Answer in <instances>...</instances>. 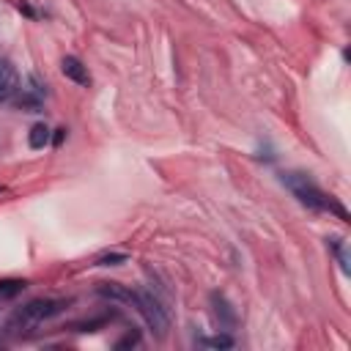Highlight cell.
Wrapping results in <instances>:
<instances>
[{
	"mask_svg": "<svg viewBox=\"0 0 351 351\" xmlns=\"http://www.w3.org/2000/svg\"><path fill=\"white\" fill-rule=\"evenodd\" d=\"M96 293L101 299H110V302H123V304H132L134 307V299H137V291H129L126 285L121 282H101L96 288Z\"/></svg>",
	"mask_w": 351,
	"mask_h": 351,
	"instance_id": "ba28073f",
	"label": "cell"
},
{
	"mask_svg": "<svg viewBox=\"0 0 351 351\" xmlns=\"http://www.w3.org/2000/svg\"><path fill=\"white\" fill-rule=\"evenodd\" d=\"M134 310L145 318V324H148V329L162 340V337H167V332H170V313H167V307L162 304V299L156 296V293H148V291H137V299H134Z\"/></svg>",
	"mask_w": 351,
	"mask_h": 351,
	"instance_id": "3957f363",
	"label": "cell"
},
{
	"mask_svg": "<svg viewBox=\"0 0 351 351\" xmlns=\"http://www.w3.org/2000/svg\"><path fill=\"white\" fill-rule=\"evenodd\" d=\"M66 304H69V302H63V299H33V302L22 304L19 310H14V315L8 318V326H5V329H8V335L27 332V329L38 326L41 321H47V318L63 313Z\"/></svg>",
	"mask_w": 351,
	"mask_h": 351,
	"instance_id": "7a4b0ae2",
	"label": "cell"
},
{
	"mask_svg": "<svg viewBox=\"0 0 351 351\" xmlns=\"http://www.w3.org/2000/svg\"><path fill=\"white\" fill-rule=\"evenodd\" d=\"M233 335H228V332H222V335H211V337H200V346H206V348H233Z\"/></svg>",
	"mask_w": 351,
	"mask_h": 351,
	"instance_id": "30bf717a",
	"label": "cell"
},
{
	"mask_svg": "<svg viewBox=\"0 0 351 351\" xmlns=\"http://www.w3.org/2000/svg\"><path fill=\"white\" fill-rule=\"evenodd\" d=\"M63 137H66V129L60 126V129H55V134H52V140H49V143H52V145H60V143H63Z\"/></svg>",
	"mask_w": 351,
	"mask_h": 351,
	"instance_id": "9a60e30c",
	"label": "cell"
},
{
	"mask_svg": "<svg viewBox=\"0 0 351 351\" xmlns=\"http://www.w3.org/2000/svg\"><path fill=\"white\" fill-rule=\"evenodd\" d=\"M52 129L47 126V123H36L33 129H30V134H27V145L30 148H44V145H49V140H52V134H49Z\"/></svg>",
	"mask_w": 351,
	"mask_h": 351,
	"instance_id": "9c48e42d",
	"label": "cell"
},
{
	"mask_svg": "<svg viewBox=\"0 0 351 351\" xmlns=\"http://www.w3.org/2000/svg\"><path fill=\"white\" fill-rule=\"evenodd\" d=\"M25 280H0V299H11L25 291Z\"/></svg>",
	"mask_w": 351,
	"mask_h": 351,
	"instance_id": "7c38bea8",
	"label": "cell"
},
{
	"mask_svg": "<svg viewBox=\"0 0 351 351\" xmlns=\"http://www.w3.org/2000/svg\"><path fill=\"white\" fill-rule=\"evenodd\" d=\"M19 11H25V14H27V16H36V11H33V8H30V5H27V3H19Z\"/></svg>",
	"mask_w": 351,
	"mask_h": 351,
	"instance_id": "2e32d148",
	"label": "cell"
},
{
	"mask_svg": "<svg viewBox=\"0 0 351 351\" xmlns=\"http://www.w3.org/2000/svg\"><path fill=\"white\" fill-rule=\"evenodd\" d=\"M282 184L293 192V197H296L302 206H307V208H313V211H335L340 219H348L346 208H343L340 203H335L310 176H304V173H282Z\"/></svg>",
	"mask_w": 351,
	"mask_h": 351,
	"instance_id": "6da1fadb",
	"label": "cell"
},
{
	"mask_svg": "<svg viewBox=\"0 0 351 351\" xmlns=\"http://www.w3.org/2000/svg\"><path fill=\"white\" fill-rule=\"evenodd\" d=\"M126 261H129L126 252H107L96 261V266H118V263H126Z\"/></svg>",
	"mask_w": 351,
	"mask_h": 351,
	"instance_id": "4fadbf2b",
	"label": "cell"
},
{
	"mask_svg": "<svg viewBox=\"0 0 351 351\" xmlns=\"http://www.w3.org/2000/svg\"><path fill=\"white\" fill-rule=\"evenodd\" d=\"M137 343H140V332H137V329H132V332H126V335L115 343V348L121 351V348H132V346H137Z\"/></svg>",
	"mask_w": 351,
	"mask_h": 351,
	"instance_id": "5bb4252c",
	"label": "cell"
},
{
	"mask_svg": "<svg viewBox=\"0 0 351 351\" xmlns=\"http://www.w3.org/2000/svg\"><path fill=\"white\" fill-rule=\"evenodd\" d=\"M44 96H47V85L36 74H30V88H19V93L14 96V107L25 112H41Z\"/></svg>",
	"mask_w": 351,
	"mask_h": 351,
	"instance_id": "277c9868",
	"label": "cell"
},
{
	"mask_svg": "<svg viewBox=\"0 0 351 351\" xmlns=\"http://www.w3.org/2000/svg\"><path fill=\"white\" fill-rule=\"evenodd\" d=\"M19 74L11 63H0V104L14 101V96L19 93Z\"/></svg>",
	"mask_w": 351,
	"mask_h": 351,
	"instance_id": "8992f818",
	"label": "cell"
},
{
	"mask_svg": "<svg viewBox=\"0 0 351 351\" xmlns=\"http://www.w3.org/2000/svg\"><path fill=\"white\" fill-rule=\"evenodd\" d=\"M208 302H211V313H214V321L219 324V329L230 332V329L236 326L239 315H236L233 304L228 302V296H225V293H219V291H214V293L208 296Z\"/></svg>",
	"mask_w": 351,
	"mask_h": 351,
	"instance_id": "5b68a950",
	"label": "cell"
},
{
	"mask_svg": "<svg viewBox=\"0 0 351 351\" xmlns=\"http://www.w3.org/2000/svg\"><path fill=\"white\" fill-rule=\"evenodd\" d=\"M326 244L335 250V255H337V263H340V269L348 274L351 271V266H348V250H346V244L340 241V239H326Z\"/></svg>",
	"mask_w": 351,
	"mask_h": 351,
	"instance_id": "8fae6325",
	"label": "cell"
},
{
	"mask_svg": "<svg viewBox=\"0 0 351 351\" xmlns=\"http://www.w3.org/2000/svg\"><path fill=\"white\" fill-rule=\"evenodd\" d=\"M60 71H63L71 82H77V85H82V88H88V85H90L88 66H85L80 58H74V55H66V58L60 60Z\"/></svg>",
	"mask_w": 351,
	"mask_h": 351,
	"instance_id": "52a82bcc",
	"label": "cell"
}]
</instances>
